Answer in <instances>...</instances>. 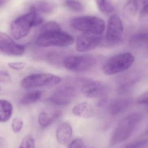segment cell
<instances>
[{
	"label": "cell",
	"mask_w": 148,
	"mask_h": 148,
	"mask_svg": "<svg viewBox=\"0 0 148 148\" xmlns=\"http://www.w3.org/2000/svg\"><path fill=\"white\" fill-rule=\"evenodd\" d=\"M42 22L39 14L30 11L13 21L10 26L11 34L15 40L22 39L29 34L33 27L39 26Z\"/></svg>",
	"instance_id": "1"
},
{
	"label": "cell",
	"mask_w": 148,
	"mask_h": 148,
	"mask_svg": "<svg viewBox=\"0 0 148 148\" xmlns=\"http://www.w3.org/2000/svg\"><path fill=\"white\" fill-rule=\"evenodd\" d=\"M141 120V116L137 113H132L123 118L112 134L110 145L114 146L127 140L132 135Z\"/></svg>",
	"instance_id": "2"
},
{
	"label": "cell",
	"mask_w": 148,
	"mask_h": 148,
	"mask_svg": "<svg viewBox=\"0 0 148 148\" xmlns=\"http://www.w3.org/2000/svg\"><path fill=\"white\" fill-rule=\"evenodd\" d=\"M70 24L76 30L97 36L101 35L105 29L103 20L90 16L74 18L70 21Z\"/></svg>",
	"instance_id": "3"
},
{
	"label": "cell",
	"mask_w": 148,
	"mask_h": 148,
	"mask_svg": "<svg viewBox=\"0 0 148 148\" xmlns=\"http://www.w3.org/2000/svg\"><path fill=\"white\" fill-rule=\"evenodd\" d=\"M74 41L71 35L61 30L40 34L36 43L41 47H66L72 45Z\"/></svg>",
	"instance_id": "4"
},
{
	"label": "cell",
	"mask_w": 148,
	"mask_h": 148,
	"mask_svg": "<svg viewBox=\"0 0 148 148\" xmlns=\"http://www.w3.org/2000/svg\"><path fill=\"white\" fill-rule=\"evenodd\" d=\"M134 61V56L130 53L118 54L105 62L103 66V72L107 75L121 73L130 68Z\"/></svg>",
	"instance_id": "5"
},
{
	"label": "cell",
	"mask_w": 148,
	"mask_h": 148,
	"mask_svg": "<svg viewBox=\"0 0 148 148\" xmlns=\"http://www.w3.org/2000/svg\"><path fill=\"white\" fill-rule=\"evenodd\" d=\"M61 81V77L53 74H34L23 78L21 81V85L24 89L45 88L54 86Z\"/></svg>",
	"instance_id": "6"
},
{
	"label": "cell",
	"mask_w": 148,
	"mask_h": 148,
	"mask_svg": "<svg viewBox=\"0 0 148 148\" xmlns=\"http://www.w3.org/2000/svg\"><path fill=\"white\" fill-rule=\"evenodd\" d=\"M97 62L96 58L92 56H71L65 58L63 65L68 70L81 73L90 70Z\"/></svg>",
	"instance_id": "7"
},
{
	"label": "cell",
	"mask_w": 148,
	"mask_h": 148,
	"mask_svg": "<svg viewBox=\"0 0 148 148\" xmlns=\"http://www.w3.org/2000/svg\"><path fill=\"white\" fill-rule=\"evenodd\" d=\"M123 26L118 15L114 14L110 17L107 27L106 39L109 43H118L122 38Z\"/></svg>",
	"instance_id": "8"
},
{
	"label": "cell",
	"mask_w": 148,
	"mask_h": 148,
	"mask_svg": "<svg viewBox=\"0 0 148 148\" xmlns=\"http://www.w3.org/2000/svg\"><path fill=\"white\" fill-rule=\"evenodd\" d=\"M25 52L23 45L16 43L5 33L0 32V52L7 55L21 56Z\"/></svg>",
	"instance_id": "9"
},
{
	"label": "cell",
	"mask_w": 148,
	"mask_h": 148,
	"mask_svg": "<svg viewBox=\"0 0 148 148\" xmlns=\"http://www.w3.org/2000/svg\"><path fill=\"white\" fill-rule=\"evenodd\" d=\"M76 95V90L74 87L66 86L56 90L50 97L49 100L56 105L64 106L71 103Z\"/></svg>",
	"instance_id": "10"
},
{
	"label": "cell",
	"mask_w": 148,
	"mask_h": 148,
	"mask_svg": "<svg viewBox=\"0 0 148 148\" xmlns=\"http://www.w3.org/2000/svg\"><path fill=\"white\" fill-rule=\"evenodd\" d=\"M101 42L99 36L83 33L77 38L76 47L77 51L82 53L95 49Z\"/></svg>",
	"instance_id": "11"
},
{
	"label": "cell",
	"mask_w": 148,
	"mask_h": 148,
	"mask_svg": "<svg viewBox=\"0 0 148 148\" xmlns=\"http://www.w3.org/2000/svg\"><path fill=\"white\" fill-rule=\"evenodd\" d=\"M107 88L100 81H90L86 82L82 87L83 94L88 98H97L105 95Z\"/></svg>",
	"instance_id": "12"
},
{
	"label": "cell",
	"mask_w": 148,
	"mask_h": 148,
	"mask_svg": "<svg viewBox=\"0 0 148 148\" xmlns=\"http://www.w3.org/2000/svg\"><path fill=\"white\" fill-rule=\"evenodd\" d=\"M62 115L60 110L43 111L40 113L38 118L39 124L43 127H47L58 120Z\"/></svg>",
	"instance_id": "13"
},
{
	"label": "cell",
	"mask_w": 148,
	"mask_h": 148,
	"mask_svg": "<svg viewBox=\"0 0 148 148\" xmlns=\"http://www.w3.org/2000/svg\"><path fill=\"white\" fill-rule=\"evenodd\" d=\"M73 135V129L69 123H63L58 127L56 132V139L60 144H67Z\"/></svg>",
	"instance_id": "14"
},
{
	"label": "cell",
	"mask_w": 148,
	"mask_h": 148,
	"mask_svg": "<svg viewBox=\"0 0 148 148\" xmlns=\"http://www.w3.org/2000/svg\"><path fill=\"white\" fill-rule=\"evenodd\" d=\"M72 112L75 115L85 119L92 117L94 114V108L92 105L87 102L76 105L73 108Z\"/></svg>",
	"instance_id": "15"
},
{
	"label": "cell",
	"mask_w": 148,
	"mask_h": 148,
	"mask_svg": "<svg viewBox=\"0 0 148 148\" xmlns=\"http://www.w3.org/2000/svg\"><path fill=\"white\" fill-rule=\"evenodd\" d=\"M130 101L126 98L117 99L111 103L108 107L110 114L112 115L118 114L124 111L130 105Z\"/></svg>",
	"instance_id": "16"
},
{
	"label": "cell",
	"mask_w": 148,
	"mask_h": 148,
	"mask_svg": "<svg viewBox=\"0 0 148 148\" xmlns=\"http://www.w3.org/2000/svg\"><path fill=\"white\" fill-rule=\"evenodd\" d=\"M13 107L11 103L3 99H0V122H6L11 118Z\"/></svg>",
	"instance_id": "17"
},
{
	"label": "cell",
	"mask_w": 148,
	"mask_h": 148,
	"mask_svg": "<svg viewBox=\"0 0 148 148\" xmlns=\"http://www.w3.org/2000/svg\"><path fill=\"white\" fill-rule=\"evenodd\" d=\"M54 6L52 3L44 1H39L34 3L31 5L30 11L37 14H50L53 11Z\"/></svg>",
	"instance_id": "18"
},
{
	"label": "cell",
	"mask_w": 148,
	"mask_h": 148,
	"mask_svg": "<svg viewBox=\"0 0 148 148\" xmlns=\"http://www.w3.org/2000/svg\"><path fill=\"white\" fill-rule=\"evenodd\" d=\"M137 0H129L123 9V14L127 19H132L136 15L138 9Z\"/></svg>",
	"instance_id": "19"
},
{
	"label": "cell",
	"mask_w": 148,
	"mask_h": 148,
	"mask_svg": "<svg viewBox=\"0 0 148 148\" xmlns=\"http://www.w3.org/2000/svg\"><path fill=\"white\" fill-rule=\"evenodd\" d=\"M42 92L40 90L31 91L25 94L21 99L20 103L23 105L32 104L38 101L41 98Z\"/></svg>",
	"instance_id": "20"
},
{
	"label": "cell",
	"mask_w": 148,
	"mask_h": 148,
	"mask_svg": "<svg viewBox=\"0 0 148 148\" xmlns=\"http://www.w3.org/2000/svg\"><path fill=\"white\" fill-rule=\"evenodd\" d=\"M132 45L143 47L148 49V33H139L133 35L130 39Z\"/></svg>",
	"instance_id": "21"
},
{
	"label": "cell",
	"mask_w": 148,
	"mask_h": 148,
	"mask_svg": "<svg viewBox=\"0 0 148 148\" xmlns=\"http://www.w3.org/2000/svg\"><path fill=\"white\" fill-rule=\"evenodd\" d=\"M100 11L104 14H110L114 10V6L108 0H95Z\"/></svg>",
	"instance_id": "22"
},
{
	"label": "cell",
	"mask_w": 148,
	"mask_h": 148,
	"mask_svg": "<svg viewBox=\"0 0 148 148\" xmlns=\"http://www.w3.org/2000/svg\"><path fill=\"white\" fill-rule=\"evenodd\" d=\"M61 30L60 25L55 21H49L42 25L40 29V33L59 31Z\"/></svg>",
	"instance_id": "23"
},
{
	"label": "cell",
	"mask_w": 148,
	"mask_h": 148,
	"mask_svg": "<svg viewBox=\"0 0 148 148\" xmlns=\"http://www.w3.org/2000/svg\"><path fill=\"white\" fill-rule=\"evenodd\" d=\"M66 5L72 10L77 12H80L84 10V6L81 3L75 0H67Z\"/></svg>",
	"instance_id": "24"
},
{
	"label": "cell",
	"mask_w": 148,
	"mask_h": 148,
	"mask_svg": "<svg viewBox=\"0 0 148 148\" xmlns=\"http://www.w3.org/2000/svg\"><path fill=\"white\" fill-rule=\"evenodd\" d=\"M19 148H35L34 138L30 135L26 136L23 138Z\"/></svg>",
	"instance_id": "25"
},
{
	"label": "cell",
	"mask_w": 148,
	"mask_h": 148,
	"mask_svg": "<svg viewBox=\"0 0 148 148\" xmlns=\"http://www.w3.org/2000/svg\"><path fill=\"white\" fill-rule=\"evenodd\" d=\"M23 121L20 117H16L13 120L12 123V128L13 132L15 134L19 133L22 129Z\"/></svg>",
	"instance_id": "26"
},
{
	"label": "cell",
	"mask_w": 148,
	"mask_h": 148,
	"mask_svg": "<svg viewBox=\"0 0 148 148\" xmlns=\"http://www.w3.org/2000/svg\"><path fill=\"white\" fill-rule=\"evenodd\" d=\"M148 143V140H143L134 142L128 144L125 148H141Z\"/></svg>",
	"instance_id": "27"
},
{
	"label": "cell",
	"mask_w": 148,
	"mask_h": 148,
	"mask_svg": "<svg viewBox=\"0 0 148 148\" xmlns=\"http://www.w3.org/2000/svg\"><path fill=\"white\" fill-rule=\"evenodd\" d=\"M10 68L16 70H20L23 69L26 66V63L24 62H9L8 64Z\"/></svg>",
	"instance_id": "28"
},
{
	"label": "cell",
	"mask_w": 148,
	"mask_h": 148,
	"mask_svg": "<svg viewBox=\"0 0 148 148\" xmlns=\"http://www.w3.org/2000/svg\"><path fill=\"white\" fill-rule=\"evenodd\" d=\"M69 148H85V146L82 140L77 139L72 142Z\"/></svg>",
	"instance_id": "29"
},
{
	"label": "cell",
	"mask_w": 148,
	"mask_h": 148,
	"mask_svg": "<svg viewBox=\"0 0 148 148\" xmlns=\"http://www.w3.org/2000/svg\"><path fill=\"white\" fill-rule=\"evenodd\" d=\"M137 102L140 104L148 106V91L142 94L137 99Z\"/></svg>",
	"instance_id": "30"
},
{
	"label": "cell",
	"mask_w": 148,
	"mask_h": 148,
	"mask_svg": "<svg viewBox=\"0 0 148 148\" xmlns=\"http://www.w3.org/2000/svg\"><path fill=\"white\" fill-rule=\"evenodd\" d=\"M9 74L6 71L0 70V82H7L10 80Z\"/></svg>",
	"instance_id": "31"
},
{
	"label": "cell",
	"mask_w": 148,
	"mask_h": 148,
	"mask_svg": "<svg viewBox=\"0 0 148 148\" xmlns=\"http://www.w3.org/2000/svg\"><path fill=\"white\" fill-rule=\"evenodd\" d=\"M148 16V3L146 4L143 8L140 14V17L141 18H144Z\"/></svg>",
	"instance_id": "32"
},
{
	"label": "cell",
	"mask_w": 148,
	"mask_h": 148,
	"mask_svg": "<svg viewBox=\"0 0 148 148\" xmlns=\"http://www.w3.org/2000/svg\"><path fill=\"white\" fill-rule=\"evenodd\" d=\"M6 146V142L3 138L0 136V148H5Z\"/></svg>",
	"instance_id": "33"
},
{
	"label": "cell",
	"mask_w": 148,
	"mask_h": 148,
	"mask_svg": "<svg viewBox=\"0 0 148 148\" xmlns=\"http://www.w3.org/2000/svg\"><path fill=\"white\" fill-rule=\"evenodd\" d=\"M140 1L143 4H146L148 3V0H140Z\"/></svg>",
	"instance_id": "34"
},
{
	"label": "cell",
	"mask_w": 148,
	"mask_h": 148,
	"mask_svg": "<svg viewBox=\"0 0 148 148\" xmlns=\"http://www.w3.org/2000/svg\"><path fill=\"white\" fill-rule=\"evenodd\" d=\"M5 1V0H0V6H1L4 3Z\"/></svg>",
	"instance_id": "35"
},
{
	"label": "cell",
	"mask_w": 148,
	"mask_h": 148,
	"mask_svg": "<svg viewBox=\"0 0 148 148\" xmlns=\"http://www.w3.org/2000/svg\"><path fill=\"white\" fill-rule=\"evenodd\" d=\"M147 134H148V129L147 131Z\"/></svg>",
	"instance_id": "36"
}]
</instances>
